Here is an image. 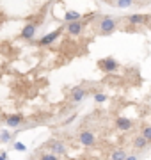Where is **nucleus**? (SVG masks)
<instances>
[{"label": "nucleus", "mask_w": 151, "mask_h": 160, "mask_svg": "<svg viewBox=\"0 0 151 160\" xmlns=\"http://www.w3.org/2000/svg\"><path fill=\"white\" fill-rule=\"evenodd\" d=\"M135 4V0H114L110 6L117 7V9H128L130 6H134Z\"/></svg>", "instance_id": "nucleus-13"}, {"label": "nucleus", "mask_w": 151, "mask_h": 160, "mask_svg": "<svg viewBox=\"0 0 151 160\" xmlns=\"http://www.w3.org/2000/svg\"><path fill=\"white\" fill-rule=\"evenodd\" d=\"M0 160H7V153H6V151H2V155H0Z\"/></svg>", "instance_id": "nucleus-22"}, {"label": "nucleus", "mask_w": 151, "mask_h": 160, "mask_svg": "<svg viewBox=\"0 0 151 160\" xmlns=\"http://www.w3.org/2000/svg\"><path fill=\"white\" fill-rule=\"evenodd\" d=\"M98 68L101 71H105V73H114L119 68V62L112 57H105V59H100L98 61Z\"/></svg>", "instance_id": "nucleus-2"}, {"label": "nucleus", "mask_w": 151, "mask_h": 160, "mask_svg": "<svg viewBox=\"0 0 151 160\" xmlns=\"http://www.w3.org/2000/svg\"><path fill=\"white\" fill-rule=\"evenodd\" d=\"M11 137H12V135H11V132H9V130H2V132H0V142H2V144H7L9 141H11Z\"/></svg>", "instance_id": "nucleus-16"}, {"label": "nucleus", "mask_w": 151, "mask_h": 160, "mask_svg": "<svg viewBox=\"0 0 151 160\" xmlns=\"http://www.w3.org/2000/svg\"><path fill=\"white\" fill-rule=\"evenodd\" d=\"M23 121H25L23 114H9V116L4 118V123H6V126H9V128H18Z\"/></svg>", "instance_id": "nucleus-5"}, {"label": "nucleus", "mask_w": 151, "mask_h": 160, "mask_svg": "<svg viewBox=\"0 0 151 160\" xmlns=\"http://www.w3.org/2000/svg\"><path fill=\"white\" fill-rule=\"evenodd\" d=\"M105 102H107V94H103V92L94 94V103H105Z\"/></svg>", "instance_id": "nucleus-18"}, {"label": "nucleus", "mask_w": 151, "mask_h": 160, "mask_svg": "<svg viewBox=\"0 0 151 160\" xmlns=\"http://www.w3.org/2000/svg\"><path fill=\"white\" fill-rule=\"evenodd\" d=\"M39 160H61V157L55 153H52V151H48V153H41Z\"/></svg>", "instance_id": "nucleus-17"}, {"label": "nucleus", "mask_w": 151, "mask_h": 160, "mask_svg": "<svg viewBox=\"0 0 151 160\" xmlns=\"http://www.w3.org/2000/svg\"><path fill=\"white\" fill-rule=\"evenodd\" d=\"M126 22L130 23V25H144V23L151 22V16H149V14L134 12V14H128V16H126Z\"/></svg>", "instance_id": "nucleus-4"}, {"label": "nucleus", "mask_w": 151, "mask_h": 160, "mask_svg": "<svg viewBox=\"0 0 151 160\" xmlns=\"http://www.w3.org/2000/svg\"><path fill=\"white\" fill-rule=\"evenodd\" d=\"M61 32H62V29H57V30H52V32H48L46 36H43V38L37 41V45H39V46H50L53 41L57 39L59 36H61Z\"/></svg>", "instance_id": "nucleus-7"}, {"label": "nucleus", "mask_w": 151, "mask_h": 160, "mask_svg": "<svg viewBox=\"0 0 151 160\" xmlns=\"http://www.w3.org/2000/svg\"><path fill=\"white\" fill-rule=\"evenodd\" d=\"M85 94H87V92H85V89H84V87H73V89H71V103H80L82 100H84V98H85Z\"/></svg>", "instance_id": "nucleus-11"}, {"label": "nucleus", "mask_w": 151, "mask_h": 160, "mask_svg": "<svg viewBox=\"0 0 151 160\" xmlns=\"http://www.w3.org/2000/svg\"><path fill=\"white\" fill-rule=\"evenodd\" d=\"M126 160H139V157H137V155H128Z\"/></svg>", "instance_id": "nucleus-21"}, {"label": "nucleus", "mask_w": 151, "mask_h": 160, "mask_svg": "<svg viewBox=\"0 0 151 160\" xmlns=\"http://www.w3.org/2000/svg\"><path fill=\"white\" fill-rule=\"evenodd\" d=\"M148 144H149V141L146 137H142V135H137V137L134 139V148L135 149H146Z\"/></svg>", "instance_id": "nucleus-12"}, {"label": "nucleus", "mask_w": 151, "mask_h": 160, "mask_svg": "<svg viewBox=\"0 0 151 160\" xmlns=\"http://www.w3.org/2000/svg\"><path fill=\"white\" fill-rule=\"evenodd\" d=\"M50 151L59 155V157H62V155H66V151H68V146H66L62 141H52V142H50Z\"/></svg>", "instance_id": "nucleus-10"}, {"label": "nucleus", "mask_w": 151, "mask_h": 160, "mask_svg": "<svg viewBox=\"0 0 151 160\" xmlns=\"http://www.w3.org/2000/svg\"><path fill=\"white\" fill-rule=\"evenodd\" d=\"M126 151L123 148H117V149H114L112 151V155H110V160H126Z\"/></svg>", "instance_id": "nucleus-15"}, {"label": "nucleus", "mask_w": 151, "mask_h": 160, "mask_svg": "<svg viewBox=\"0 0 151 160\" xmlns=\"http://www.w3.org/2000/svg\"><path fill=\"white\" fill-rule=\"evenodd\" d=\"M132 126H134V121L130 119V118H117L116 119V128L119 132H128V130H132Z\"/></svg>", "instance_id": "nucleus-9"}, {"label": "nucleus", "mask_w": 151, "mask_h": 160, "mask_svg": "<svg viewBox=\"0 0 151 160\" xmlns=\"http://www.w3.org/2000/svg\"><path fill=\"white\" fill-rule=\"evenodd\" d=\"M82 18V14L80 12H76V11H66L64 12V20L68 23H71V22H78Z\"/></svg>", "instance_id": "nucleus-14"}, {"label": "nucleus", "mask_w": 151, "mask_h": 160, "mask_svg": "<svg viewBox=\"0 0 151 160\" xmlns=\"http://www.w3.org/2000/svg\"><path fill=\"white\" fill-rule=\"evenodd\" d=\"M14 149H16V151H22V153H23V151H27V148H25L23 142H14Z\"/></svg>", "instance_id": "nucleus-20"}, {"label": "nucleus", "mask_w": 151, "mask_h": 160, "mask_svg": "<svg viewBox=\"0 0 151 160\" xmlns=\"http://www.w3.org/2000/svg\"><path fill=\"white\" fill-rule=\"evenodd\" d=\"M117 29V20L114 16H103L98 25V32L101 36H109Z\"/></svg>", "instance_id": "nucleus-1"}, {"label": "nucleus", "mask_w": 151, "mask_h": 160, "mask_svg": "<svg viewBox=\"0 0 151 160\" xmlns=\"http://www.w3.org/2000/svg\"><path fill=\"white\" fill-rule=\"evenodd\" d=\"M78 142L82 146H85V148H93L94 144H96V135H94V132L91 130H82L78 133Z\"/></svg>", "instance_id": "nucleus-3"}, {"label": "nucleus", "mask_w": 151, "mask_h": 160, "mask_svg": "<svg viewBox=\"0 0 151 160\" xmlns=\"http://www.w3.org/2000/svg\"><path fill=\"white\" fill-rule=\"evenodd\" d=\"M140 135H142V137H146L151 142V125L149 126H144V128H142V132H140Z\"/></svg>", "instance_id": "nucleus-19"}, {"label": "nucleus", "mask_w": 151, "mask_h": 160, "mask_svg": "<svg viewBox=\"0 0 151 160\" xmlns=\"http://www.w3.org/2000/svg\"><path fill=\"white\" fill-rule=\"evenodd\" d=\"M66 32L70 36H73V38H76V36H80L82 32H84V22L82 20H78V22H71L66 25Z\"/></svg>", "instance_id": "nucleus-6"}, {"label": "nucleus", "mask_w": 151, "mask_h": 160, "mask_svg": "<svg viewBox=\"0 0 151 160\" xmlns=\"http://www.w3.org/2000/svg\"><path fill=\"white\" fill-rule=\"evenodd\" d=\"M36 29H37V25H36V23H27L23 29H22V32H20V38H22V39H27V41L34 39Z\"/></svg>", "instance_id": "nucleus-8"}]
</instances>
